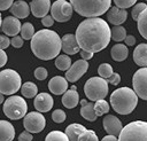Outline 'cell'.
I'll list each match as a JSON object with an SVG mask.
<instances>
[{
  "mask_svg": "<svg viewBox=\"0 0 147 141\" xmlns=\"http://www.w3.org/2000/svg\"><path fill=\"white\" fill-rule=\"evenodd\" d=\"M75 37L79 48L91 53L105 49L111 39L108 23L100 17H91L80 22Z\"/></svg>",
  "mask_w": 147,
  "mask_h": 141,
  "instance_id": "1",
  "label": "cell"
},
{
  "mask_svg": "<svg viewBox=\"0 0 147 141\" xmlns=\"http://www.w3.org/2000/svg\"><path fill=\"white\" fill-rule=\"evenodd\" d=\"M31 50L40 60L55 58L61 50V38L55 31L48 29L39 30L31 38Z\"/></svg>",
  "mask_w": 147,
  "mask_h": 141,
  "instance_id": "2",
  "label": "cell"
},
{
  "mask_svg": "<svg viewBox=\"0 0 147 141\" xmlns=\"http://www.w3.org/2000/svg\"><path fill=\"white\" fill-rule=\"evenodd\" d=\"M138 103V96L133 89L129 87H121L115 89L110 95V104L113 109L119 115L131 113Z\"/></svg>",
  "mask_w": 147,
  "mask_h": 141,
  "instance_id": "3",
  "label": "cell"
},
{
  "mask_svg": "<svg viewBox=\"0 0 147 141\" xmlns=\"http://www.w3.org/2000/svg\"><path fill=\"white\" fill-rule=\"evenodd\" d=\"M70 5L80 16L91 18L101 16L108 11L111 0H70Z\"/></svg>",
  "mask_w": 147,
  "mask_h": 141,
  "instance_id": "4",
  "label": "cell"
},
{
  "mask_svg": "<svg viewBox=\"0 0 147 141\" xmlns=\"http://www.w3.org/2000/svg\"><path fill=\"white\" fill-rule=\"evenodd\" d=\"M118 141H147V122L134 120L124 126L119 134Z\"/></svg>",
  "mask_w": 147,
  "mask_h": 141,
  "instance_id": "5",
  "label": "cell"
},
{
  "mask_svg": "<svg viewBox=\"0 0 147 141\" xmlns=\"http://www.w3.org/2000/svg\"><path fill=\"white\" fill-rule=\"evenodd\" d=\"M84 93L91 101L105 99L108 94V83L101 77H92L84 85Z\"/></svg>",
  "mask_w": 147,
  "mask_h": 141,
  "instance_id": "6",
  "label": "cell"
},
{
  "mask_svg": "<svg viewBox=\"0 0 147 141\" xmlns=\"http://www.w3.org/2000/svg\"><path fill=\"white\" fill-rule=\"evenodd\" d=\"M28 104L25 100L18 95H10L3 103V113L13 120L21 119L26 115Z\"/></svg>",
  "mask_w": 147,
  "mask_h": 141,
  "instance_id": "7",
  "label": "cell"
},
{
  "mask_svg": "<svg viewBox=\"0 0 147 141\" xmlns=\"http://www.w3.org/2000/svg\"><path fill=\"white\" fill-rule=\"evenodd\" d=\"M21 76L13 69L0 71V93L3 95H13L21 88Z\"/></svg>",
  "mask_w": 147,
  "mask_h": 141,
  "instance_id": "8",
  "label": "cell"
},
{
  "mask_svg": "<svg viewBox=\"0 0 147 141\" xmlns=\"http://www.w3.org/2000/svg\"><path fill=\"white\" fill-rule=\"evenodd\" d=\"M72 6L65 0H56L51 5V16L56 22H67L72 16Z\"/></svg>",
  "mask_w": 147,
  "mask_h": 141,
  "instance_id": "9",
  "label": "cell"
},
{
  "mask_svg": "<svg viewBox=\"0 0 147 141\" xmlns=\"http://www.w3.org/2000/svg\"><path fill=\"white\" fill-rule=\"evenodd\" d=\"M23 118V126L30 133H39L46 126V119L39 111L29 112Z\"/></svg>",
  "mask_w": 147,
  "mask_h": 141,
  "instance_id": "10",
  "label": "cell"
},
{
  "mask_svg": "<svg viewBox=\"0 0 147 141\" xmlns=\"http://www.w3.org/2000/svg\"><path fill=\"white\" fill-rule=\"evenodd\" d=\"M133 91L138 97L147 101V66L134 72L132 78Z\"/></svg>",
  "mask_w": 147,
  "mask_h": 141,
  "instance_id": "11",
  "label": "cell"
},
{
  "mask_svg": "<svg viewBox=\"0 0 147 141\" xmlns=\"http://www.w3.org/2000/svg\"><path fill=\"white\" fill-rule=\"evenodd\" d=\"M88 69V62L85 60H78L74 64L70 65V68L65 71V79L68 81L75 83L77 81Z\"/></svg>",
  "mask_w": 147,
  "mask_h": 141,
  "instance_id": "12",
  "label": "cell"
},
{
  "mask_svg": "<svg viewBox=\"0 0 147 141\" xmlns=\"http://www.w3.org/2000/svg\"><path fill=\"white\" fill-rule=\"evenodd\" d=\"M21 22L14 16H6L1 23V30L7 37H15L21 31Z\"/></svg>",
  "mask_w": 147,
  "mask_h": 141,
  "instance_id": "13",
  "label": "cell"
},
{
  "mask_svg": "<svg viewBox=\"0 0 147 141\" xmlns=\"http://www.w3.org/2000/svg\"><path fill=\"white\" fill-rule=\"evenodd\" d=\"M102 125H103L105 131L109 135H115V136H117L121 130L123 128L122 122L116 116H113V115H107L106 117H103Z\"/></svg>",
  "mask_w": 147,
  "mask_h": 141,
  "instance_id": "14",
  "label": "cell"
},
{
  "mask_svg": "<svg viewBox=\"0 0 147 141\" xmlns=\"http://www.w3.org/2000/svg\"><path fill=\"white\" fill-rule=\"evenodd\" d=\"M53 97L48 93H39L34 96L33 105L39 112H47L53 108Z\"/></svg>",
  "mask_w": 147,
  "mask_h": 141,
  "instance_id": "15",
  "label": "cell"
},
{
  "mask_svg": "<svg viewBox=\"0 0 147 141\" xmlns=\"http://www.w3.org/2000/svg\"><path fill=\"white\" fill-rule=\"evenodd\" d=\"M30 10L34 17L42 18L51 10V0H31Z\"/></svg>",
  "mask_w": 147,
  "mask_h": 141,
  "instance_id": "16",
  "label": "cell"
},
{
  "mask_svg": "<svg viewBox=\"0 0 147 141\" xmlns=\"http://www.w3.org/2000/svg\"><path fill=\"white\" fill-rule=\"evenodd\" d=\"M61 49L63 50V53H65L68 55H74L80 50L75 34L68 33L61 38Z\"/></svg>",
  "mask_w": 147,
  "mask_h": 141,
  "instance_id": "17",
  "label": "cell"
},
{
  "mask_svg": "<svg viewBox=\"0 0 147 141\" xmlns=\"http://www.w3.org/2000/svg\"><path fill=\"white\" fill-rule=\"evenodd\" d=\"M126 17H127V11L125 9L118 8L116 6L115 7H110L108 9L107 19L113 25H121L122 23H124L126 21Z\"/></svg>",
  "mask_w": 147,
  "mask_h": 141,
  "instance_id": "18",
  "label": "cell"
},
{
  "mask_svg": "<svg viewBox=\"0 0 147 141\" xmlns=\"http://www.w3.org/2000/svg\"><path fill=\"white\" fill-rule=\"evenodd\" d=\"M48 89L53 94H55V95L63 94L68 89V80L64 77L55 76V77H53L49 80V83H48Z\"/></svg>",
  "mask_w": 147,
  "mask_h": 141,
  "instance_id": "19",
  "label": "cell"
},
{
  "mask_svg": "<svg viewBox=\"0 0 147 141\" xmlns=\"http://www.w3.org/2000/svg\"><path fill=\"white\" fill-rule=\"evenodd\" d=\"M76 86H72L70 89H67L64 93H63V96H62V104L68 108V109H72L75 108L78 102H79V94L78 92L76 91Z\"/></svg>",
  "mask_w": 147,
  "mask_h": 141,
  "instance_id": "20",
  "label": "cell"
},
{
  "mask_svg": "<svg viewBox=\"0 0 147 141\" xmlns=\"http://www.w3.org/2000/svg\"><path fill=\"white\" fill-rule=\"evenodd\" d=\"M10 13L14 17H16L18 19L20 18H25L30 14V6L23 0L15 1V2H13L11 7H10Z\"/></svg>",
  "mask_w": 147,
  "mask_h": 141,
  "instance_id": "21",
  "label": "cell"
},
{
  "mask_svg": "<svg viewBox=\"0 0 147 141\" xmlns=\"http://www.w3.org/2000/svg\"><path fill=\"white\" fill-rule=\"evenodd\" d=\"M133 61L141 68L147 66V44H139L133 50Z\"/></svg>",
  "mask_w": 147,
  "mask_h": 141,
  "instance_id": "22",
  "label": "cell"
},
{
  "mask_svg": "<svg viewBox=\"0 0 147 141\" xmlns=\"http://www.w3.org/2000/svg\"><path fill=\"white\" fill-rule=\"evenodd\" d=\"M15 138V128L7 120H0V141H13Z\"/></svg>",
  "mask_w": 147,
  "mask_h": 141,
  "instance_id": "23",
  "label": "cell"
},
{
  "mask_svg": "<svg viewBox=\"0 0 147 141\" xmlns=\"http://www.w3.org/2000/svg\"><path fill=\"white\" fill-rule=\"evenodd\" d=\"M80 105H82L80 115L83 118H85L88 122H94L98 118V116L95 115V111H94V104L92 102H87L86 100H82Z\"/></svg>",
  "mask_w": 147,
  "mask_h": 141,
  "instance_id": "24",
  "label": "cell"
},
{
  "mask_svg": "<svg viewBox=\"0 0 147 141\" xmlns=\"http://www.w3.org/2000/svg\"><path fill=\"white\" fill-rule=\"evenodd\" d=\"M85 126H83L82 124H78V123H74V124H70L69 126H67L65 128V134L69 139V141H78L80 134L85 131Z\"/></svg>",
  "mask_w": 147,
  "mask_h": 141,
  "instance_id": "25",
  "label": "cell"
},
{
  "mask_svg": "<svg viewBox=\"0 0 147 141\" xmlns=\"http://www.w3.org/2000/svg\"><path fill=\"white\" fill-rule=\"evenodd\" d=\"M110 53H111V57L114 61L122 62L127 57V54H129L127 46H125L124 44H116L113 46Z\"/></svg>",
  "mask_w": 147,
  "mask_h": 141,
  "instance_id": "26",
  "label": "cell"
},
{
  "mask_svg": "<svg viewBox=\"0 0 147 141\" xmlns=\"http://www.w3.org/2000/svg\"><path fill=\"white\" fill-rule=\"evenodd\" d=\"M137 28H138V31L141 34V37L147 39V7L139 15V17L137 19Z\"/></svg>",
  "mask_w": 147,
  "mask_h": 141,
  "instance_id": "27",
  "label": "cell"
},
{
  "mask_svg": "<svg viewBox=\"0 0 147 141\" xmlns=\"http://www.w3.org/2000/svg\"><path fill=\"white\" fill-rule=\"evenodd\" d=\"M71 65V60L67 54L57 55L55 58V66L61 71H67Z\"/></svg>",
  "mask_w": 147,
  "mask_h": 141,
  "instance_id": "28",
  "label": "cell"
},
{
  "mask_svg": "<svg viewBox=\"0 0 147 141\" xmlns=\"http://www.w3.org/2000/svg\"><path fill=\"white\" fill-rule=\"evenodd\" d=\"M21 92H22V95L24 97H34L38 93V88L36 86V84L31 83V81H28V83H24L21 87Z\"/></svg>",
  "mask_w": 147,
  "mask_h": 141,
  "instance_id": "29",
  "label": "cell"
},
{
  "mask_svg": "<svg viewBox=\"0 0 147 141\" xmlns=\"http://www.w3.org/2000/svg\"><path fill=\"white\" fill-rule=\"evenodd\" d=\"M110 37L114 41H122L126 37V30L122 25H114L113 29L110 30Z\"/></svg>",
  "mask_w": 147,
  "mask_h": 141,
  "instance_id": "30",
  "label": "cell"
},
{
  "mask_svg": "<svg viewBox=\"0 0 147 141\" xmlns=\"http://www.w3.org/2000/svg\"><path fill=\"white\" fill-rule=\"evenodd\" d=\"M20 32H21V37L23 38V40H30L34 34V28L30 22H26L22 24Z\"/></svg>",
  "mask_w": 147,
  "mask_h": 141,
  "instance_id": "31",
  "label": "cell"
},
{
  "mask_svg": "<svg viewBox=\"0 0 147 141\" xmlns=\"http://www.w3.org/2000/svg\"><path fill=\"white\" fill-rule=\"evenodd\" d=\"M94 111H95V115H96L98 117H99V116H102V115H105V113H107V112L109 111V103H108L107 101H105L103 99L95 101Z\"/></svg>",
  "mask_w": 147,
  "mask_h": 141,
  "instance_id": "32",
  "label": "cell"
},
{
  "mask_svg": "<svg viewBox=\"0 0 147 141\" xmlns=\"http://www.w3.org/2000/svg\"><path fill=\"white\" fill-rule=\"evenodd\" d=\"M45 141H69V139L67 134L61 131H52L46 135Z\"/></svg>",
  "mask_w": 147,
  "mask_h": 141,
  "instance_id": "33",
  "label": "cell"
},
{
  "mask_svg": "<svg viewBox=\"0 0 147 141\" xmlns=\"http://www.w3.org/2000/svg\"><path fill=\"white\" fill-rule=\"evenodd\" d=\"M98 73L101 78L103 79H107L108 77H110L113 75V66L108 63H102L99 65L98 68Z\"/></svg>",
  "mask_w": 147,
  "mask_h": 141,
  "instance_id": "34",
  "label": "cell"
},
{
  "mask_svg": "<svg viewBox=\"0 0 147 141\" xmlns=\"http://www.w3.org/2000/svg\"><path fill=\"white\" fill-rule=\"evenodd\" d=\"M78 141H99V139H98V135L95 134L94 131H92V130H85L80 134Z\"/></svg>",
  "mask_w": 147,
  "mask_h": 141,
  "instance_id": "35",
  "label": "cell"
},
{
  "mask_svg": "<svg viewBox=\"0 0 147 141\" xmlns=\"http://www.w3.org/2000/svg\"><path fill=\"white\" fill-rule=\"evenodd\" d=\"M146 7H147V5H146V3H144V2H139V3L134 5V6H133V8H132V11H131L132 18H133L134 21H137V19H138V17H139V15L144 11V9H145Z\"/></svg>",
  "mask_w": 147,
  "mask_h": 141,
  "instance_id": "36",
  "label": "cell"
},
{
  "mask_svg": "<svg viewBox=\"0 0 147 141\" xmlns=\"http://www.w3.org/2000/svg\"><path fill=\"white\" fill-rule=\"evenodd\" d=\"M67 116H65V112L61 109H56L53 111L52 113V119L55 122V123H63L65 120Z\"/></svg>",
  "mask_w": 147,
  "mask_h": 141,
  "instance_id": "37",
  "label": "cell"
},
{
  "mask_svg": "<svg viewBox=\"0 0 147 141\" xmlns=\"http://www.w3.org/2000/svg\"><path fill=\"white\" fill-rule=\"evenodd\" d=\"M114 2L116 5V7L122 8V9H126L129 7H132L137 2V0H114Z\"/></svg>",
  "mask_w": 147,
  "mask_h": 141,
  "instance_id": "38",
  "label": "cell"
},
{
  "mask_svg": "<svg viewBox=\"0 0 147 141\" xmlns=\"http://www.w3.org/2000/svg\"><path fill=\"white\" fill-rule=\"evenodd\" d=\"M47 75H48L47 70H46L45 68H42V66H39V68H37V69L34 70V77H36L38 80H44V79H46V78H47Z\"/></svg>",
  "mask_w": 147,
  "mask_h": 141,
  "instance_id": "39",
  "label": "cell"
},
{
  "mask_svg": "<svg viewBox=\"0 0 147 141\" xmlns=\"http://www.w3.org/2000/svg\"><path fill=\"white\" fill-rule=\"evenodd\" d=\"M10 44H11V46L15 47V48H21V47L23 46V38L20 37V36H15V37L11 38Z\"/></svg>",
  "mask_w": 147,
  "mask_h": 141,
  "instance_id": "40",
  "label": "cell"
},
{
  "mask_svg": "<svg viewBox=\"0 0 147 141\" xmlns=\"http://www.w3.org/2000/svg\"><path fill=\"white\" fill-rule=\"evenodd\" d=\"M106 80H107V83H109V84H111V85H118L119 81H121V76H119L118 73L113 72V75H111L110 77H108Z\"/></svg>",
  "mask_w": 147,
  "mask_h": 141,
  "instance_id": "41",
  "label": "cell"
},
{
  "mask_svg": "<svg viewBox=\"0 0 147 141\" xmlns=\"http://www.w3.org/2000/svg\"><path fill=\"white\" fill-rule=\"evenodd\" d=\"M10 45V40L6 34H0V49H5Z\"/></svg>",
  "mask_w": 147,
  "mask_h": 141,
  "instance_id": "42",
  "label": "cell"
},
{
  "mask_svg": "<svg viewBox=\"0 0 147 141\" xmlns=\"http://www.w3.org/2000/svg\"><path fill=\"white\" fill-rule=\"evenodd\" d=\"M41 24L45 28H49V26H52L54 24V19H53V17L51 15H46V16H44L41 18Z\"/></svg>",
  "mask_w": 147,
  "mask_h": 141,
  "instance_id": "43",
  "label": "cell"
},
{
  "mask_svg": "<svg viewBox=\"0 0 147 141\" xmlns=\"http://www.w3.org/2000/svg\"><path fill=\"white\" fill-rule=\"evenodd\" d=\"M32 139H33L32 134L28 131H24L18 135V141H32Z\"/></svg>",
  "mask_w": 147,
  "mask_h": 141,
  "instance_id": "44",
  "label": "cell"
},
{
  "mask_svg": "<svg viewBox=\"0 0 147 141\" xmlns=\"http://www.w3.org/2000/svg\"><path fill=\"white\" fill-rule=\"evenodd\" d=\"M13 0H0V10H7L11 7Z\"/></svg>",
  "mask_w": 147,
  "mask_h": 141,
  "instance_id": "45",
  "label": "cell"
},
{
  "mask_svg": "<svg viewBox=\"0 0 147 141\" xmlns=\"http://www.w3.org/2000/svg\"><path fill=\"white\" fill-rule=\"evenodd\" d=\"M124 42H125V46H133L136 44V38L131 34L126 36L125 39H124Z\"/></svg>",
  "mask_w": 147,
  "mask_h": 141,
  "instance_id": "46",
  "label": "cell"
},
{
  "mask_svg": "<svg viewBox=\"0 0 147 141\" xmlns=\"http://www.w3.org/2000/svg\"><path fill=\"white\" fill-rule=\"evenodd\" d=\"M93 54L94 53H91V52H87V50H80V56H82V58L83 60H85V61H87V60H91L92 57H93Z\"/></svg>",
  "mask_w": 147,
  "mask_h": 141,
  "instance_id": "47",
  "label": "cell"
},
{
  "mask_svg": "<svg viewBox=\"0 0 147 141\" xmlns=\"http://www.w3.org/2000/svg\"><path fill=\"white\" fill-rule=\"evenodd\" d=\"M7 63V54L3 52V49H0V68H2Z\"/></svg>",
  "mask_w": 147,
  "mask_h": 141,
  "instance_id": "48",
  "label": "cell"
},
{
  "mask_svg": "<svg viewBox=\"0 0 147 141\" xmlns=\"http://www.w3.org/2000/svg\"><path fill=\"white\" fill-rule=\"evenodd\" d=\"M101 141H118V139H117L115 135H109V134H108V135L103 136Z\"/></svg>",
  "mask_w": 147,
  "mask_h": 141,
  "instance_id": "49",
  "label": "cell"
},
{
  "mask_svg": "<svg viewBox=\"0 0 147 141\" xmlns=\"http://www.w3.org/2000/svg\"><path fill=\"white\" fill-rule=\"evenodd\" d=\"M3 101H5V97H3V94H2V93H0V104H1V103H2Z\"/></svg>",
  "mask_w": 147,
  "mask_h": 141,
  "instance_id": "50",
  "label": "cell"
},
{
  "mask_svg": "<svg viewBox=\"0 0 147 141\" xmlns=\"http://www.w3.org/2000/svg\"><path fill=\"white\" fill-rule=\"evenodd\" d=\"M1 23H2V18H1V14H0V28H1Z\"/></svg>",
  "mask_w": 147,
  "mask_h": 141,
  "instance_id": "51",
  "label": "cell"
},
{
  "mask_svg": "<svg viewBox=\"0 0 147 141\" xmlns=\"http://www.w3.org/2000/svg\"><path fill=\"white\" fill-rule=\"evenodd\" d=\"M146 1H147V0H146Z\"/></svg>",
  "mask_w": 147,
  "mask_h": 141,
  "instance_id": "52",
  "label": "cell"
}]
</instances>
